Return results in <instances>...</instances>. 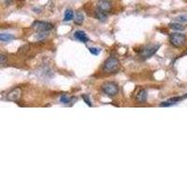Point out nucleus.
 <instances>
[{
	"instance_id": "39448f33",
	"label": "nucleus",
	"mask_w": 187,
	"mask_h": 187,
	"mask_svg": "<svg viewBox=\"0 0 187 187\" xmlns=\"http://www.w3.org/2000/svg\"><path fill=\"white\" fill-rule=\"evenodd\" d=\"M159 45H156V44H150V45H147L143 48V50L141 51L140 53V56L141 58L143 59H146V58H149L151 57L152 55H153L159 49Z\"/></svg>"
},
{
	"instance_id": "6e6552de",
	"label": "nucleus",
	"mask_w": 187,
	"mask_h": 187,
	"mask_svg": "<svg viewBox=\"0 0 187 187\" xmlns=\"http://www.w3.org/2000/svg\"><path fill=\"white\" fill-rule=\"evenodd\" d=\"M74 37H75V39H77L79 41L83 42V43H87V42L89 41V39H88L87 35L85 34V32L81 31V30L76 31V32L74 33Z\"/></svg>"
},
{
	"instance_id": "9b49d317",
	"label": "nucleus",
	"mask_w": 187,
	"mask_h": 187,
	"mask_svg": "<svg viewBox=\"0 0 187 187\" xmlns=\"http://www.w3.org/2000/svg\"><path fill=\"white\" fill-rule=\"evenodd\" d=\"M84 21V15L82 12L81 11H78L75 15V19H74V23L76 24H81Z\"/></svg>"
},
{
	"instance_id": "7ed1b4c3",
	"label": "nucleus",
	"mask_w": 187,
	"mask_h": 187,
	"mask_svg": "<svg viewBox=\"0 0 187 187\" xmlns=\"http://www.w3.org/2000/svg\"><path fill=\"white\" fill-rule=\"evenodd\" d=\"M169 41L172 44V46L179 48V47H182L185 43L186 37L184 34H182V33H172L170 35Z\"/></svg>"
},
{
	"instance_id": "9d476101",
	"label": "nucleus",
	"mask_w": 187,
	"mask_h": 187,
	"mask_svg": "<svg viewBox=\"0 0 187 187\" xmlns=\"http://www.w3.org/2000/svg\"><path fill=\"white\" fill-rule=\"evenodd\" d=\"M96 17L99 20V21H101V22H105V21H107V19H108V15H107V13L105 12V11H102V10H100V9H96Z\"/></svg>"
},
{
	"instance_id": "ddd939ff",
	"label": "nucleus",
	"mask_w": 187,
	"mask_h": 187,
	"mask_svg": "<svg viewBox=\"0 0 187 187\" xmlns=\"http://www.w3.org/2000/svg\"><path fill=\"white\" fill-rule=\"evenodd\" d=\"M74 18V13L71 9H66L65 11V16H64V20L65 22H69Z\"/></svg>"
},
{
	"instance_id": "0eeeda50",
	"label": "nucleus",
	"mask_w": 187,
	"mask_h": 187,
	"mask_svg": "<svg viewBox=\"0 0 187 187\" xmlns=\"http://www.w3.org/2000/svg\"><path fill=\"white\" fill-rule=\"evenodd\" d=\"M97 8L102 11L108 12L112 9V4L109 0H99L97 2Z\"/></svg>"
},
{
	"instance_id": "423d86ee",
	"label": "nucleus",
	"mask_w": 187,
	"mask_h": 187,
	"mask_svg": "<svg viewBox=\"0 0 187 187\" xmlns=\"http://www.w3.org/2000/svg\"><path fill=\"white\" fill-rule=\"evenodd\" d=\"M21 95H22V90L20 88H15L8 94L7 97H8V100L15 102V101H18L21 98Z\"/></svg>"
},
{
	"instance_id": "f3484780",
	"label": "nucleus",
	"mask_w": 187,
	"mask_h": 187,
	"mask_svg": "<svg viewBox=\"0 0 187 187\" xmlns=\"http://www.w3.org/2000/svg\"><path fill=\"white\" fill-rule=\"evenodd\" d=\"M81 97H82V99L84 100V102H85V103H86V104H87L89 107H92V106H93V105H92V102H91V100H90V98L88 97V96H86V95H83Z\"/></svg>"
},
{
	"instance_id": "dca6fc26",
	"label": "nucleus",
	"mask_w": 187,
	"mask_h": 187,
	"mask_svg": "<svg viewBox=\"0 0 187 187\" xmlns=\"http://www.w3.org/2000/svg\"><path fill=\"white\" fill-rule=\"evenodd\" d=\"M89 52L92 54V55H97L100 54V49L98 48H95V47H91L89 48Z\"/></svg>"
},
{
	"instance_id": "4468645a",
	"label": "nucleus",
	"mask_w": 187,
	"mask_h": 187,
	"mask_svg": "<svg viewBox=\"0 0 187 187\" xmlns=\"http://www.w3.org/2000/svg\"><path fill=\"white\" fill-rule=\"evenodd\" d=\"M74 100H76V98H74V97H69L68 96H66V95H62L61 96H60V101L64 103V104H69V102L70 101H73L74 102Z\"/></svg>"
},
{
	"instance_id": "f03ea898",
	"label": "nucleus",
	"mask_w": 187,
	"mask_h": 187,
	"mask_svg": "<svg viewBox=\"0 0 187 187\" xmlns=\"http://www.w3.org/2000/svg\"><path fill=\"white\" fill-rule=\"evenodd\" d=\"M101 90L102 92L108 96H114L118 94L119 92V87L115 82L112 81H107L105 83L102 84L101 86Z\"/></svg>"
},
{
	"instance_id": "412c9836",
	"label": "nucleus",
	"mask_w": 187,
	"mask_h": 187,
	"mask_svg": "<svg viewBox=\"0 0 187 187\" xmlns=\"http://www.w3.org/2000/svg\"><path fill=\"white\" fill-rule=\"evenodd\" d=\"M184 98H186V97H187V94H186V95H184Z\"/></svg>"
},
{
	"instance_id": "6ab92c4d",
	"label": "nucleus",
	"mask_w": 187,
	"mask_h": 187,
	"mask_svg": "<svg viewBox=\"0 0 187 187\" xmlns=\"http://www.w3.org/2000/svg\"><path fill=\"white\" fill-rule=\"evenodd\" d=\"M174 104L173 103H171V102H169V101H165V102H162L161 104H160V106L161 107H170V106H173Z\"/></svg>"
},
{
	"instance_id": "a211bd4d",
	"label": "nucleus",
	"mask_w": 187,
	"mask_h": 187,
	"mask_svg": "<svg viewBox=\"0 0 187 187\" xmlns=\"http://www.w3.org/2000/svg\"><path fill=\"white\" fill-rule=\"evenodd\" d=\"M176 21L180 22V23H183V22H187V17L184 15H182V16H179L177 18H175Z\"/></svg>"
},
{
	"instance_id": "2eb2a0df",
	"label": "nucleus",
	"mask_w": 187,
	"mask_h": 187,
	"mask_svg": "<svg viewBox=\"0 0 187 187\" xmlns=\"http://www.w3.org/2000/svg\"><path fill=\"white\" fill-rule=\"evenodd\" d=\"M170 28L171 29H174V30H178V31H182V30H184V26L183 24H181L180 23H170L169 24Z\"/></svg>"
},
{
	"instance_id": "1a4fd4ad",
	"label": "nucleus",
	"mask_w": 187,
	"mask_h": 187,
	"mask_svg": "<svg viewBox=\"0 0 187 187\" xmlns=\"http://www.w3.org/2000/svg\"><path fill=\"white\" fill-rule=\"evenodd\" d=\"M136 99L138 103H144L147 100V92L144 89H140L136 95Z\"/></svg>"
},
{
	"instance_id": "aec40b11",
	"label": "nucleus",
	"mask_w": 187,
	"mask_h": 187,
	"mask_svg": "<svg viewBox=\"0 0 187 187\" xmlns=\"http://www.w3.org/2000/svg\"><path fill=\"white\" fill-rule=\"evenodd\" d=\"M0 58H1V64H4V62H5V56L2 55L0 56Z\"/></svg>"
},
{
	"instance_id": "f8f14e48",
	"label": "nucleus",
	"mask_w": 187,
	"mask_h": 187,
	"mask_svg": "<svg viewBox=\"0 0 187 187\" xmlns=\"http://www.w3.org/2000/svg\"><path fill=\"white\" fill-rule=\"evenodd\" d=\"M15 37L11 34H6V33H2L0 35V40L3 42H8L12 39H14Z\"/></svg>"
},
{
	"instance_id": "f257e3e1",
	"label": "nucleus",
	"mask_w": 187,
	"mask_h": 187,
	"mask_svg": "<svg viewBox=\"0 0 187 187\" xmlns=\"http://www.w3.org/2000/svg\"><path fill=\"white\" fill-rule=\"evenodd\" d=\"M120 68V62L115 57H110L108 58L104 65H103V70L106 73H114L117 72Z\"/></svg>"
},
{
	"instance_id": "20e7f679",
	"label": "nucleus",
	"mask_w": 187,
	"mask_h": 187,
	"mask_svg": "<svg viewBox=\"0 0 187 187\" xmlns=\"http://www.w3.org/2000/svg\"><path fill=\"white\" fill-rule=\"evenodd\" d=\"M33 28L36 29L39 32H49L54 28V24L48 22H41V21H36L32 24Z\"/></svg>"
}]
</instances>
